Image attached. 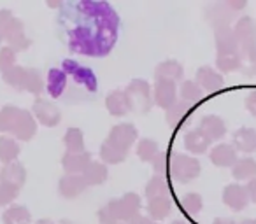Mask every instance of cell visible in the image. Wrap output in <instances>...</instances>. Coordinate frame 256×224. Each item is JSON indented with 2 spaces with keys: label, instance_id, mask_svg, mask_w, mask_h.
Segmentation results:
<instances>
[{
  "label": "cell",
  "instance_id": "obj_1",
  "mask_svg": "<svg viewBox=\"0 0 256 224\" xmlns=\"http://www.w3.org/2000/svg\"><path fill=\"white\" fill-rule=\"evenodd\" d=\"M60 37L68 51L82 56L102 58L118 40L120 16L107 2L76 0L62 4L58 12Z\"/></svg>",
  "mask_w": 256,
  "mask_h": 224
},
{
  "label": "cell",
  "instance_id": "obj_2",
  "mask_svg": "<svg viewBox=\"0 0 256 224\" xmlns=\"http://www.w3.org/2000/svg\"><path fill=\"white\" fill-rule=\"evenodd\" d=\"M140 210V198L136 193H126L123 198L112 200L98 210L100 224H134Z\"/></svg>",
  "mask_w": 256,
  "mask_h": 224
},
{
  "label": "cell",
  "instance_id": "obj_3",
  "mask_svg": "<svg viewBox=\"0 0 256 224\" xmlns=\"http://www.w3.org/2000/svg\"><path fill=\"white\" fill-rule=\"evenodd\" d=\"M62 68H64V72L67 74V77H70L72 82H74V91L68 95L70 102H72V98H76V96L79 95V91L81 93L96 91V77L90 68L82 67L81 63H78V61H74V60H65L64 63H62Z\"/></svg>",
  "mask_w": 256,
  "mask_h": 224
},
{
  "label": "cell",
  "instance_id": "obj_4",
  "mask_svg": "<svg viewBox=\"0 0 256 224\" xmlns=\"http://www.w3.org/2000/svg\"><path fill=\"white\" fill-rule=\"evenodd\" d=\"M172 179L178 182H192L200 175V161L193 156H184V154H174L170 158V165H168Z\"/></svg>",
  "mask_w": 256,
  "mask_h": 224
},
{
  "label": "cell",
  "instance_id": "obj_5",
  "mask_svg": "<svg viewBox=\"0 0 256 224\" xmlns=\"http://www.w3.org/2000/svg\"><path fill=\"white\" fill-rule=\"evenodd\" d=\"M128 100H130V107L132 110L139 112V114H148L153 105V100H151V88L148 84V81L144 79H134L128 88L124 89Z\"/></svg>",
  "mask_w": 256,
  "mask_h": 224
},
{
  "label": "cell",
  "instance_id": "obj_6",
  "mask_svg": "<svg viewBox=\"0 0 256 224\" xmlns=\"http://www.w3.org/2000/svg\"><path fill=\"white\" fill-rule=\"evenodd\" d=\"M234 35L237 39L242 56H246V54H249L251 51L256 49V21L251 16H242L235 23Z\"/></svg>",
  "mask_w": 256,
  "mask_h": 224
},
{
  "label": "cell",
  "instance_id": "obj_7",
  "mask_svg": "<svg viewBox=\"0 0 256 224\" xmlns=\"http://www.w3.org/2000/svg\"><path fill=\"white\" fill-rule=\"evenodd\" d=\"M137 140V130L132 123H121L118 126H112V130L109 132L106 139V144H109L110 147L121 151V153L128 154L130 147L134 146V142Z\"/></svg>",
  "mask_w": 256,
  "mask_h": 224
},
{
  "label": "cell",
  "instance_id": "obj_8",
  "mask_svg": "<svg viewBox=\"0 0 256 224\" xmlns=\"http://www.w3.org/2000/svg\"><path fill=\"white\" fill-rule=\"evenodd\" d=\"M32 114L36 116V119L39 123H42L44 126H56L62 121V112L53 102L44 98H36L32 107Z\"/></svg>",
  "mask_w": 256,
  "mask_h": 224
},
{
  "label": "cell",
  "instance_id": "obj_9",
  "mask_svg": "<svg viewBox=\"0 0 256 224\" xmlns=\"http://www.w3.org/2000/svg\"><path fill=\"white\" fill-rule=\"evenodd\" d=\"M153 100L158 107L168 110L172 105L178 103V86L172 81H165L160 79L154 84V91H153Z\"/></svg>",
  "mask_w": 256,
  "mask_h": 224
},
{
  "label": "cell",
  "instance_id": "obj_10",
  "mask_svg": "<svg viewBox=\"0 0 256 224\" xmlns=\"http://www.w3.org/2000/svg\"><path fill=\"white\" fill-rule=\"evenodd\" d=\"M214 39H216L218 56H232V54H240L237 39L234 35V30L230 26H218L214 30Z\"/></svg>",
  "mask_w": 256,
  "mask_h": 224
},
{
  "label": "cell",
  "instance_id": "obj_11",
  "mask_svg": "<svg viewBox=\"0 0 256 224\" xmlns=\"http://www.w3.org/2000/svg\"><path fill=\"white\" fill-rule=\"evenodd\" d=\"M37 132V121L34 118V114H30V110H22L16 119L14 126H12L11 133L16 137V140H30Z\"/></svg>",
  "mask_w": 256,
  "mask_h": 224
},
{
  "label": "cell",
  "instance_id": "obj_12",
  "mask_svg": "<svg viewBox=\"0 0 256 224\" xmlns=\"http://www.w3.org/2000/svg\"><path fill=\"white\" fill-rule=\"evenodd\" d=\"M223 203L235 212L246 209V205L249 203L248 189L240 184H228L223 189Z\"/></svg>",
  "mask_w": 256,
  "mask_h": 224
},
{
  "label": "cell",
  "instance_id": "obj_13",
  "mask_svg": "<svg viewBox=\"0 0 256 224\" xmlns=\"http://www.w3.org/2000/svg\"><path fill=\"white\" fill-rule=\"evenodd\" d=\"M92 161V154L88 151H84V153H65V156L62 158V167H64L65 174L68 175H82V172Z\"/></svg>",
  "mask_w": 256,
  "mask_h": 224
},
{
  "label": "cell",
  "instance_id": "obj_14",
  "mask_svg": "<svg viewBox=\"0 0 256 224\" xmlns=\"http://www.w3.org/2000/svg\"><path fill=\"white\" fill-rule=\"evenodd\" d=\"M196 84L202 88V91L207 93H214V91H220L223 88L224 81H223V75L220 72L212 70V67H200L196 70Z\"/></svg>",
  "mask_w": 256,
  "mask_h": 224
},
{
  "label": "cell",
  "instance_id": "obj_15",
  "mask_svg": "<svg viewBox=\"0 0 256 224\" xmlns=\"http://www.w3.org/2000/svg\"><path fill=\"white\" fill-rule=\"evenodd\" d=\"M86 181L82 179V175H68L65 174L60 179V184H58V191L64 198L74 200L78 196H81L86 191Z\"/></svg>",
  "mask_w": 256,
  "mask_h": 224
},
{
  "label": "cell",
  "instance_id": "obj_16",
  "mask_svg": "<svg viewBox=\"0 0 256 224\" xmlns=\"http://www.w3.org/2000/svg\"><path fill=\"white\" fill-rule=\"evenodd\" d=\"M6 42L9 44V47H11L14 53L26 49V47L30 46V39L25 35V28H23L22 19L12 18L8 33H6Z\"/></svg>",
  "mask_w": 256,
  "mask_h": 224
},
{
  "label": "cell",
  "instance_id": "obj_17",
  "mask_svg": "<svg viewBox=\"0 0 256 224\" xmlns=\"http://www.w3.org/2000/svg\"><path fill=\"white\" fill-rule=\"evenodd\" d=\"M198 132L212 142V140L223 139L224 133H226V125H224V121L220 116H204L202 121H200Z\"/></svg>",
  "mask_w": 256,
  "mask_h": 224
},
{
  "label": "cell",
  "instance_id": "obj_18",
  "mask_svg": "<svg viewBox=\"0 0 256 224\" xmlns=\"http://www.w3.org/2000/svg\"><path fill=\"white\" fill-rule=\"evenodd\" d=\"M209 158L212 161V165H216L220 168L234 167L237 163V151L230 144H218L216 147H212Z\"/></svg>",
  "mask_w": 256,
  "mask_h": 224
},
{
  "label": "cell",
  "instance_id": "obj_19",
  "mask_svg": "<svg viewBox=\"0 0 256 224\" xmlns=\"http://www.w3.org/2000/svg\"><path fill=\"white\" fill-rule=\"evenodd\" d=\"M106 107L110 112V116H124L128 114L132 107H130V100H128L124 89H116V91H110L106 98Z\"/></svg>",
  "mask_w": 256,
  "mask_h": 224
},
{
  "label": "cell",
  "instance_id": "obj_20",
  "mask_svg": "<svg viewBox=\"0 0 256 224\" xmlns=\"http://www.w3.org/2000/svg\"><path fill=\"white\" fill-rule=\"evenodd\" d=\"M68 86V77L64 72V68H51L48 72V81H46V89L51 95V98H60L65 93Z\"/></svg>",
  "mask_w": 256,
  "mask_h": 224
},
{
  "label": "cell",
  "instance_id": "obj_21",
  "mask_svg": "<svg viewBox=\"0 0 256 224\" xmlns=\"http://www.w3.org/2000/svg\"><path fill=\"white\" fill-rule=\"evenodd\" d=\"M26 181V170L22 163L18 161H12V163L6 165L0 172V182L4 184H11L14 188H22Z\"/></svg>",
  "mask_w": 256,
  "mask_h": 224
},
{
  "label": "cell",
  "instance_id": "obj_22",
  "mask_svg": "<svg viewBox=\"0 0 256 224\" xmlns=\"http://www.w3.org/2000/svg\"><path fill=\"white\" fill-rule=\"evenodd\" d=\"M192 112H193V105L190 103L182 102V100H178L176 105H172L170 109L167 110V123L172 126V128H179L182 123H186L190 118H192Z\"/></svg>",
  "mask_w": 256,
  "mask_h": 224
},
{
  "label": "cell",
  "instance_id": "obj_23",
  "mask_svg": "<svg viewBox=\"0 0 256 224\" xmlns=\"http://www.w3.org/2000/svg\"><path fill=\"white\" fill-rule=\"evenodd\" d=\"M234 147L235 151L251 154L256 151V130L240 128L234 133Z\"/></svg>",
  "mask_w": 256,
  "mask_h": 224
},
{
  "label": "cell",
  "instance_id": "obj_24",
  "mask_svg": "<svg viewBox=\"0 0 256 224\" xmlns=\"http://www.w3.org/2000/svg\"><path fill=\"white\" fill-rule=\"evenodd\" d=\"M184 74V68L179 61L176 60H167V61H162L156 68H154V79L160 81V79H165V81H179Z\"/></svg>",
  "mask_w": 256,
  "mask_h": 224
},
{
  "label": "cell",
  "instance_id": "obj_25",
  "mask_svg": "<svg viewBox=\"0 0 256 224\" xmlns=\"http://www.w3.org/2000/svg\"><path fill=\"white\" fill-rule=\"evenodd\" d=\"M170 210H172V200L168 196L148 198V214H150V219L162 221L170 214Z\"/></svg>",
  "mask_w": 256,
  "mask_h": 224
},
{
  "label": "cell",
  "instance_id": "obj_26",
  "mask_svg": "<svg viewBox=\"0 0 256 224\" xmlns=\"http://www.w3.org/2000/svg\"><path fill=\"white\" fill-rule=\"evenodd\" d=\"M82 179L86 181L88 186H100L106 182L107 179V167L100 161H92L82 172Z\"/></svg>",
  "mask_w": 256,
  "mask_h": 224
},
{
  "label": "cell",
  "instance_id": "obj_27",
  "mask_svg": "<svg viewBox=\"0 0 256 224\" xmlns=\"http://www.w3.org/2000/svg\"><path fill=\"white\" fill-rule=\"evenodd\" d=\"M232 175L237 181H252L256 177V161L252 158H242L232 167Z\"/></svg>",
  "mask_w": 256,
  "mask_h": 224
},
{
  "label": "cell",
  "instance_id": "obj_28",
  "mask_svg": "<svg viewBox=\"0 0 256 224\" xmlns=\"http://www.w3.org/2000/svg\"><path fill=\"white\" fill-rule=\"evenodd\" d=\"M210 140L206 139L198 130H192L184 135V147L193 154H204L209 149Z\"/></svg>",
  "mask_w": 256,
  "mask_h": 224
},
{
  "label": "cell",
  "instance_id": "obj_29",
  "mask_svg": "<svg viewBox=\"0 0 256 224\" xmlns=\"http://www.w3.org/2000/svg\"><path fill=\"white\" fill-rule=\"evenodd\" d=\"M4 224H30L32 223V216H30L28 209L23 205H11L2 216Z\"/></svg>",
  "mask_w": 256,
  "mask_h": 224
},
{
  "label": "cell",
  "instance_id": "obj_30",
  "mask_svg": "<svg viewBox=\"0 0 256 224\" xmlns=\"http://www.w3.org/2000/svg\"><path fill=\"white\" fill-rule=\"evenodd\" d=\"M207 14H209L207 18H209V21H212L214 28H218V26H228V23L234 18V16H232L234 11H232L226 4L214 5V7H210L209 11H207Z\"/></svg>",
  "mask_w": 256,
  "mask_h": 224
},
{
  "label": "cell",
  "instance_id": "obj_31",
  "mask_svg": "<svg viewBox=\"0 0 256 224\" xmlns=\"http://www.w3.org/2000/svg\"><path fill=\"white\" fill-rule=\"evenodd\" d=\"M20 154V144L11 137H0V161L6 165L16 161Z\"/></svg>",
  "mask_w": 256,
  "mask_h": 224
},
{
  "label": "cell",
  "instance_id": "obj_32",
  "mask_svg": "<svg viewBox=\"0 0 256 224\" xmlns=\"http://www.w3.org/2000/svg\"><path fill=\"white\" fill-rule=\"evenodd\" d=\"M26 72H28V68L20 67V65H14V67H11L9 70L2 72V77H4V81L8 82L9 86H12L14 89L22 91V89H25Z\"/></svg>",
  "mask_w": 256,
  "mask_h": 224
},
{
  "label": "cell",
  "instance_id": "obj_33",
  "mask_svg": "<svg viewBox=\"0 0 256 224\" xmlns=\"http://www.w3.org/2000/svg\"><path fill=\"white\" fill-rule=\"evenodd\" d=\"M179 95H181V100L190 105H195L202 100L204 91L195 81H184L181 86H179Z\"/></svg>",
  "mask_w": 256,
  "mask_h": 224
},
{
  "label": "cell",
  "instance_id": "obj_34",
  "mask_svg": "<svg viewBox=\"0 0 256 224\" xmlns=\"http://www.w3.org/2000/svg\"><path fill=\"white\" fill-rule=\"evenodd\" d=\"M64 144L67 153H84V135L79 128H68L65 132Z\"/></svg>",
  "mask_w": 256,
  "mask_h": 224
},
{
  "label": "cell",
  "instance_id": "obj_35",
  "mask_svg": "<svg viewBox=\"0 0 256 224\" xmlns=\"http://www.w3.org/2000/svg\"><path fill=\"white\" fill-rule=\"evenodd\" d=\"M20 112H22V109L14 105H6L0 110V133H11Z\"/></svg>",
  "mask_w": 256,
  "mask_h": 224
},
{
  "label": "cell",
  "instance_id": "obj_36",
  "mask_svg": "<svg viewBox=\"0 0 256 224\" xmlns=\"http://www.w3.org/2000/svg\"><path fill=\"white\" fill-rule=\"evenodd\" d=\"M168 193H170V188H168L164 175H154L146 186L148 198H154V196H168Z\"/></svg>",
  "mask_w": 256,
  "mask_h": 224
},
{
  "label": "cell",
  "instance_id": "obj_37",
  "mask_svg": "<svg viewBox=\"0 0 256 224\" xmlns=\"http://www.w3.org/2000/svg\"><path fill=\"white\" fill-rule=\"evenodd\" d=\"M158 153H160L158 151V144L151 139H142L139 142V146H137V156L144 163H153V160L156 158Z\"/></svg>",
  "mask_w": 256,
  "mask_h": 224
},
{
  "label": "cell",
  "instance_id": "obj_38",
  "mask_svg": "<svg viewBox=\"0 0 256 224\" xmlns=\"http://www.w3.org/2000/svg\"><path fill=\"white\" fill-rule=\"evenodd\" d=\"M181 207L186 212V216L195 217L202 210V196L198 193H188L181 198Z\"/></svg>",
  "mask_w": 256,
  "mask_h": 224
},
{
  "label": "cell",
  "instance_id": "obj_39",
  "mask_svg": "<svg viewBox=\"0 0 256 224\" xmlns=\"http://www.w3.org/2000/svg\"><path fill=\"white\" fill-rule=\"evenodd\" d=\"M44 89V79L39 70L36 68H28L26 72V81H25V91H30L34 95H39Z\"/></svg>",
  "mask_w": 256,
  "mask_h": 224
},
{
  "label": "cell",
  "instance_id": "obj_40",
  "mask_svg": "<svg viewBox=\"0 0 256 224\" xmlns=\"http://www.w3.org/2000/svg\"><path fill=\"white\" fill-rule=\"evenodd\" d=\"M100 158H102L104 165L106 163L118 165V163H121V161H124L126 154L121 153V151H118V149H114V147H110L109 144L104 142L102 146H100Z\"/></svg>",
  "mask_w": 256,
  "mask_h": 224
},
{
  "label": "cell",
  "instance_id": "obj_41",
  "mask_svg": "<svg viewBox=\"0 0 256 224\" xmlns=\"http://www.w3.org/2000/svg\"><path fill=\"white\" fill-rule=\"evenodd\" d=\"M216 67L221 72H235L242 67V54H232V56H218Z\"/></svg>",
  "mask_w": 256,
  "mask_h": 224
},
{
  "label": "cell",
  "instance_id": "obj_42",
  "mask_svg": "<svg viewBox=\"0 0 256 224\" xmlns=\"http://www.w3.org/2000/svg\"><path fill=\"white\" fill-rule=\"evenodd\" d=\"M18 195H20V188L0 182V207L11 205V203L18 198Z\"/></svg>",
  "mask_w": 256,
  "mask_h": 224
},
{
  "label": "cell",
  "instance_id": "obj_43",
  "mask_svg": "<svg viewBox=\"0 0 256 224\" xmlns=\"http://www.w3.org/2000/svg\"><path fill=\"white\" fill-rule=\"evenodd\" d=\"M14 58H16V53L11 47L9 46L2 47V49H0V70L6 72L11 67H14Z\"/></svg>",
  "mask_w": 256,
  "mask_h": 224
},
{
  "label": "cell",
  "instance_id": "obj_44",
  "mask_svg": "<svg viewBox=\"0 0 256 224\" xmlns=\"http://www.w3.org/2000/svg\"><path fill=\"white\" fill-rule=\"evenodd\" d=\"M168 165H170V160H168L167 153H158L156 158L153 160V168L156 172V175H164L165 177V174L168 170Z\"/></svg>",
  "mask_w": 256,
  "mask_h": 224
},
{
  "label": "cell",
  "instance_id": "obj_45",
  "mask_svg": "<svg viewBox=\"0 0 256 224\" xmlns=\"http://www.w3.org/2000/svg\"><path fill=\"white\" fill-rule=\"evenodd\" d=\"M12 18L14 16L11 14V11H0V42L6 40V33H8Z\"/></svg>",
  "mask_w": 256,
  "mask_h": 224
},
{
  "label": "cell",
  "instance_id": "obj_46",
  "mask_svg": "<svg viewBox=\"0 0 256 224\" xmlns=\"http://www.w3.org/2000/svg\"><path fill=\"white\" fill-rule=\"evenodd\" d=\"M244 60L248 61V68H246V74H249V75L256 74V49L251 51L249 54H246V56H242V63H244Z\"/></svg>",
  "mask_w": 256,
  "mask_h": 224
},
{
  "label": "cell",
  "instance_id": "obj_47",
  "mask_svg": "<svg viewBox=\"0 0 256 224\" xmlns=\"http://www.w3.org/2000/svg\"><path fill=\"white\" fill-rule=\"evenodd\" d=\"M246 109H248L252 116H256V89L249 93L248 98H246Z\"/></svg>",
  "mask_w": 256,
  "mask_h": 224
},
{
  "label": "cell",
  "instance_id": "obj_48",
  "mask_svg": "<svg viewBox=\"0 0 256 224\" xmlns=\"http://www.w3.org/2000/svg\"><path fill=\"white\" fill-rule=\"evenodd\" d=\"M246 189H248L249 200H251V202H254V203H256V177L252 179V181H249V184L246 186Z\"/></svg>",
  "mask_w": 256,
  "mask_h": 224
},
{
  "label": "cell",
  "instance_id": "obj_49",
  "mask_svg": "<svg viewBox=\"0 0 256 224\" xmlns=\"http://www.w3.org/2000/svg\"><path fill=\"white\" fill-rule=\"evenodd\" d=\"M226 5L235 12V11H240V9H244L246 2H244V0H232V2H226Z\"/></svg>",
  "mask_w": 256,
  "mask_h": 224
},
{
  "label": "cell",
  "instance_id": "obj_50",
  "mask_svg": "<svg viewBox=\"0 0 256 224\" xmlns=\"http://www.w3.org/2000/svg\"><path fill=\"white\" fill-rule=\"evenodd\" d=\"M212 224H235V221L226 219V217H218V219H214Z\"/></svg>",
  "mask_w": 256,
  "mask_h": 224
},
{
  "label": "cell",
  "instance_id": "obj_51",
  "mask_svg": "<svg viewBox=\"0 0 256 224\" xmlns=\"http://www.w3.org/2000/svg\"><path fill=\"white\" fill-rule=\"evenodd\" d=\"M134 224H156V223H153V221L148 219V217H137V219L134 221Z\"/></svg>",
  "mask_w": 256,
  "mask_h": 224
},
{
  "label": "cell",
  "instance_id": "obj_52",
  "mask_svg": "<svg viewBox=\"0 0 256 224\" xmlns=\"http://www.w3.org/2000/svg\"><path fill=\"white\" fill-rule=\"evenodd\" d=\"M36 224H54V223L51 219H40V221H37Z\"/></svg>",
  "mask_w": 256,
  "mask_h": 224
},
{
  "label": "cell",
  "instance_id": "obj_53",
  "mask_svg": "<svg viewBox=\"0 0 256 224\" xmlns=\"http://www.w3.org/2000/svg\"><path fill=\"white\" fill-rule=\"evenodd\" d=\"M240 224H256V219H242Z\"/></svg>",
  "mask_w": 256,
  "mask_h": 224
},
{
  "label": "cell",
  "instance_id": "obj_54",
  "mask_svg": "<svg viewBox=\"0 0 256 224\" xmlns=\"http://www.w3.org/2000/svg\"><path fill=\"white\" fill-rule=\"evenodd\" d=\"M172 224H192V223H188V221H184V219H178V221H174Z\"/></svg>",
  "mask_w": 256,
  "mask_h": 224
},
{
  "label": "cell",
  "instance_id": "obj_55",
  "mask_svg": "<svg viewBox=\"0 0 256 224\" xmlns=\"http://www.w3.org/2000/svg\"><path fill=\"white\" fill-rule=\"evenodd\" d=\"M60 224H76V223H72V221H67V219H64Z\"/></svg>",
  "mask_w": 256,
  "mask_h": 224
}]
</instances>
